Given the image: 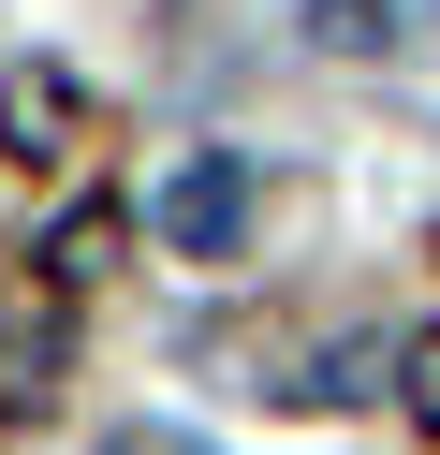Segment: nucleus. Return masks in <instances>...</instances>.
<instances>
[{
  "instance_id": "nucleus-1",
  "label": "nucleus",
  "mask_w": 440,
  "mask_h": 455,
  "mask_svg": "<svg viewBox=\"0 0 440 455\" xmlns=\"http://www.w3.org/2000/svg\"><path fill=\"white\" fill-rule=\"evenodd\" d=\"M147 250L235 265V250H250V162H235V148H176L162 177H147Z\"/></svg>"
},
{
  "instance_id": "nucleus-2",
  "label": "nucleus",
  "mask_w": 440,
  "mask_h": 455,
  "mask_svg": "<svg viewBox=\"0 0 440 455\" xmlns=\"http://www.w3.org/2000/svg\"><path fill=\"white\" fill-rule=\"evenodd\" d=\"M74 132H88V89L59 60H15V74H0V162H15V177L74 162Z\"/></svg>"
},
{
  "instance_id": "nucleus-3",
  "label": "nucleus",
  "mask_w": 440,
  "mask_h": 455,
  "mask_svg": "<svg viewBox=\"0 0 440 455\" xmlns=\"http://www.w3.org/2000/svg\"><path fill=\"white\" fill-rule=\"evenodd\" d=\"M396 30H411V0H308V44H338V60H381Z\"/></svg>"
},
{
  "instance_id": "nucleus-4",
  "label": "nucleus",
  "mask_w": 440,
  "mask_h": 455,
  "mask_svg": "<svg viewBox=\"0 0 440 455\" xmlns=\"http://www.w3.org/2000/svg\"><path fill=\"white\" fill-rule=\"evenodd\" d=\"M396 367H411V338H338L308 396H338V411H352V396H381V382H396Z\"/></svg>"
},
{
  "instance_id": "nucleus-5",
  "label": "nucleus",
  "mask_w": 440,
  "mask_h": 455,
  "mask_svg": "<svg viewBox=\"0 0 440 455\" xmlns=\"http://www.w3.org/2000/svg\"><path fill=\"white\" fill-rule=\"evenodd\" d=\"M103 250H117V220L88 206V220H59V279H103Z\"/></svg>"
},
{
  "instance_id": "nucleus-6",
  "label": "nucleus",
  "mask_w": 440,
  "mask_h": 455,
  "mask_svg": "<svg viewBox=\"0 0 440 455\" xmlns=\"http://www.w3.org/2000/svg\"><path fill=\"white\" fill-rule=\"evenodd\" d=\"M411 411H426V426H440V323H426V338H411Z\"/></svg>"
}]
</instances>
